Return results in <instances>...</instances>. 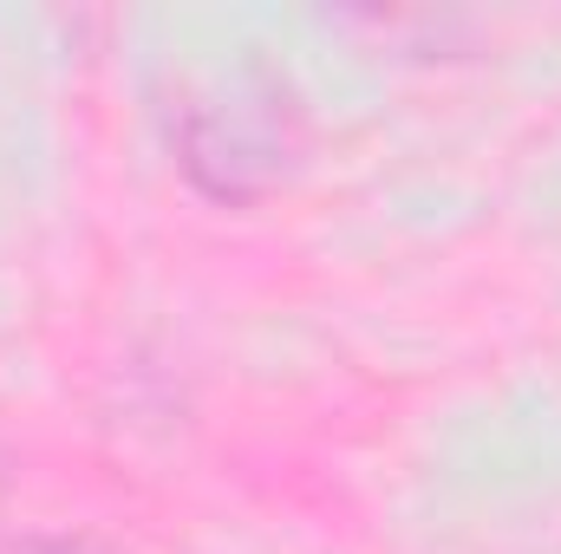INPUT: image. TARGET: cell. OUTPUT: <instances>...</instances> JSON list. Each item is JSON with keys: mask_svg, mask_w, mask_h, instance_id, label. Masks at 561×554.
Segmentation results:
<instances>
[{"mask_svg": "<svg viewBox=\"0 0 561 554\" xmlns=\"http://www.w3.org/2000/svg\"><path fill=\"white\" fill-rule=\"evenodd\" d=\"M0 554H112L92 535H66V529H26V535H0Z\"/></svg>", "mask_w": 561, "mask_h": 554, "instance_id": "cell-2", "label": "cell"}, {"mask_svg": "<svg viewBox=\"0 0 561 554\" xmlns=\"http://www.w3.org/2000/svg\"><path fill=\"white\" fill-rule=\"evenodd\" d=\"M300 150H307L300 99L262 59L222 72L176 112V170L190 176L196 196L222 209H255L262 196H275L300 170Z\"/></svg>", "mask_w": 561, "mask_h": 554, "instance_id": "cell-1", "label": "cell"}]
</instances>
